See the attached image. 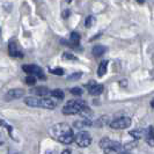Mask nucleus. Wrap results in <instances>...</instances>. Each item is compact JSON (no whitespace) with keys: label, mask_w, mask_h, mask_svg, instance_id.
I'll list each match as a JSON object with an SVG mask.
<instances>
[{"label":"nucleus","mask_w":154,"mask_h":154,"mask_svg":"<svg viewBox=\"0 0 154 154\" xmlns=\"http://www.w3.org/2000/svg\"><path fill=\"white\" fill-rule=\"evenodd\" d=\"M66 1H67V2H71V1H72V0H66Z\"/></svg>","instance_id":"nucleus-30"},{"label":"nucleus","mask_w":154,"mask_h":154,"mask_svg":"<svg viewBox=\"0 0 154 154\" xmlns=\"http://www.w3.org/2000/svg\"><path fill=\"white\" fill-rule=\"evenodd\" d=\"M137 1H138L139 4H143V2H144V1H145V0H137Z\"/></svg>","instance_id":"nucleus-29"},{"label":"nucleus","mask_w":154,"mask_h":154,"mask_svg":"<svg viewBox=\"0 0 154 154\" xmlns=\"http://www.w3.org/2000/svg\"><path fill=\"white\" fill-rule=\"evenodd\" d=\"M144 136H145V140L146 143L151 147H154V128L153 126H148L145 132H144Z\"/></svg>","instance_id":"nucleus-11"},{"label":"nucleus","mask_w":154,"mask_h":154,"mask_svg":"<svg viewBox=\"0 0 154 154\" xmlns=\"http://www.w3.org/2000/svg\"><path fill=\"white\" fill-rule=\"evenodd\" d=\"M50 72L52 73V74H54V75H63L64 74V69H50Z\"/></svg>","instance_id":"nucleus-22"},{"label":"nucleus","mask_w":154,"mask_h":154,"mask_svg":"<svg viewBox=\"0 0 154 154\" xmlns=\"http://www.w3.org/2000/svg\"><path fill=\"white\" fill-rule=\"evenodd\" d=\"M8 52L11 57H14V58H23L22 51L19 49L16 41H11L8 43Z\"/></svg>","instance_id":"nucleus-9"},{"label":"nucleus","mask_w":154,"mask_h":154,"mask_svg":"<svg viewBox=\"0 0 154 154\" xmlns=\"http://www.w3.org/2000/svg\"><path fill=\"white\" fill-rule=\"evenodd\" d=\"M77 129H85V128H87V126H92L93 123L91 119H87V118H85V119H80V121H77V122H74V124H73Z\"/></svg>","instance_id":"nucleus-12"},{"label":"nucleus","mask_w":154,"mask_h":154,"mask_svg":"<svg viewBox=\"0 0 154 154\" xmlns=\"http://www.w3.org/2000/svg\"><path fill=\"white\" fill-rule=\"evenodd\" d=\"M63 58H64L65 60H77V57H75L74 54H67V52H65V54H63Z\"/></svg>","instance_id":"nucleus-20"},{"label":"nucleus","mask_w":154,"mask_h":154,"mask_svg":"<svg viewBox=\"0 0 154 154\" xmlns=\"http://www.w3.org/2000/svg\"><path fill=\"white\" fill-rule=\"evenodd\" d=\"M107 69H108V62L107 60H102L100 63V65H99V69H97V75L103 77L107 73Z\"/></svg>","instance_id":"nucleus-15"},{"label":"nucleus","mask_w":154,"mask_h":154,"mask_svg":"<svg viewBox=\"0 0 154 154\" xmlns=\"http://www.w3.org/2000/svg\"><path fill=\"white\" fill-rule=\"evenodd\" d=\"M50 94H51V96H52V97H54L56 100H58V101L64 100V97H65L64 92H63L62 89H54V91H52Z\"/></svg>","instance_id":"nucleus-17"},{"label":"nucleus","mask_w":154,"mask_h":154,"mask_svg":"<svg viewBox=\"0 0 154 154\" xmlns=\"http://www.w3.org/2000/svg\"><path fill=\"white\" fill-rule=\"evenodd\" d=\"M74 140H75L78 146L82 147V148L88 147L92 144V137H91V134L87 131H80L77 136H75V139H74Z\"/></svg>","instance_id":"nucleus-6"},{"label":"nucleus","mask_w":154,"mask_h":154,"mask_svg":"<svg viewBox=\"0 0 154 154\" xmlns=\"http://www.w3.org/2000/svg\"><path fill=\"white\" fill-rule=\"evenodd\" d=\"M69 15V12L67 11V12H64V14H63V16H64V19H66V16Z\"/></svg>","instance_id":"nucleus-27"},{"label":"nucleus","mask_w":154,"mask_h":154,"mask_svg":"<svg viewBox=\"0 0 154 154\" xmlns=\"http://www.w3.org/2000/svg\"><path fill=\"white\" fill-rule=\"evenodd\" d=\"M24 103L31 108H43L48 110H52L57 107L56 101L48 99V97H39V96H29L24 99Z\"/></svg>","instance_id":"nucleus-2"},{"label":"nucleus","mask_w":154,"mask_h":154,"mask_svg":"<svg viewBox=\"0 0 154 154\" xmlns=\"http://www.w3.org/2000/svg\"><path fill=\"white\" fill-rule=\"evenodd\" d=\"M94 22H95V20H94V17H93L92 15L87 16L85 20V26L87 27V28H91L93 24H94Z\"/></svg>","instance_id":"nucleus-19"},{"label":"nucleus","mask_w":154,"mask_h":154,"mask_svg":"<svg viewBox=\"0 0 154 154\" xmlns=\"http://www.w3.org/2000/svg\"><path fill=\"white\" fill-rule=\"evenodd\" d=\"M24 81H26L27 85L34 86L36 84V77H35V75H27L26 79H24Z\"/></svg>","instance_id":"nucleus-18"},{"label":"nucleus","mask_w":154,"mask_h":154,"mask_svg":"<svg viewBox=\"0 0 154 154\" xmlns=\"http://www.w3.org/2000/svg\"><path fill=\"white\" fill-rule=\"evenodd\" d=\"M22 69L26 73H28V75H35V77L39 78L42 80L45 79V75L43 73V69H41L39 66H37V65H24L22 67Z\"/></svg>","instance_id":"nucleus-7"},{"label":"nucleus","mask_w":154,"mask_h":154,"mask_svg":"<svg viewBox=\"0 0 154 154\" xmlns=\"http://www.w3.org/2000/svg\"><path fill=\"white\" fill-rule=\"evenodd\" d=\"M71 93H72L73 95L80 96V95H82V89L79 88V87H73V88H71Z\"/></svg>","instance_id":"nucleus-21"},{"label":"nucleus","mask_w":154,"mask_h":154,"mask_svg":"<svg viewBox=\"0 0 154 154\" xmlns=\"http://www.w3.org/2000/svg\"><path fill=\"white\" fill-rule=\"evenodd\" d=\"M60 154H71V151H69V149H65V151H63Z\"/></svg>","instance_id":"nucleus-26"},{"label":"nucleus","mask_w":154,"mask_h":154,"mask_svg":"<svg viewBox=\"0 0 154 154\" xmlns=\"http://www.w3.org/2000/svg\"><path fill=\"white\" fill-rule=\"evenodd\" d=\"M100 147L104 151L106 154H118L123 148H122V145L118 143V141H115V140H111L109 138H102L100 141Z\"/></svg>","instance_id":"nucleus-4"},{"label":"nucleus","mask_w":154,"mask_h":154,"mask_svg":"<svg viewBox=\"0 0 154 154\" xmlns=\"http://www.w3.org/2000/svg\"><path fill=\"white\" fill-rule=\"evenodd\" d=\"M22 96H24V91L20 89V88H14V89H11L6 93L5 95V100L11 101V100H16V99H21Z\"/></svg>","instance_id":"nucleus-10"},{"label":"nucleus","mask_w":154,"mask_h":154,"mask_svg":"<svg viewBox=\"0 0 154 154\" xmlns=\"http://www.w3.org/2000/svg\"><path fill=\"white\" fill-rule=\"evenodd\" d=\"M151 106H152V108H154V99H153V101L151 102Z\"/></svg>","instance_id":"nucleus-28"},{"label":"nucleus","mask_w":154,"mask_h":154,"mask_svg":"<svg viewBox=\"0 0 154 154\" xmlns=\"http://www.w3.org/2000/svg\"><path fill=\"white\" fill-rule=\"evenodd\" d=\"M106 51H107V49H106V46H103V45H95L92 50L93 54H94L95 57H100V56H102Z\"/></svg>","instance_id":"nucleus-16"},{"label":"nucleus","mask_w":154,"mask_h":154,"mask_svg":"<svg viewBox=\"0 0 154 154\" xmlns=\"http://www.w3.org/2000/svg\"><path fill=\"white\" fill-rule=\"evenodd\" d=\"M50 134L54 137L56 140H58L62 144L69 145L74 141L75 136L73 133V130L71 129L69 124L66 123H58L54 124V126L50 129Z\"/></svg>","instance_id":"nucleus-1"},{"label":"nucleus","mask_w":154,"mask_h":154,"mask_svg":"<svg viewBox=\"0 0 154 154\" xmlns=\"http://www.w3.org/2000/svg\"><path fill=\"white\" fill-rule=\"evenodd\" d=\"M132 124V121L130 117L128 116H123V117H118L114 119L112 122H110V128L114 129V130H124V129H128L130 128Z\"/></svg>","instance_id":"nucleus-5"},{"label":"nucleus","mask_w":154,"mask_h":154,"mask_svg":"<svg viewBox=\"0 0 154 154\" xmlns=\"http://www.w3.org/2000/svg\"><path fill=\"white\" fill-rule=\"evenodd\" d=\"M81 75H82L81 72H75V73H73V74L69 75L67 79H69V80H77V79H79V78H81Z\"/></svg>","instance_id":"nucleus-23"},{"label":"nucleus","mask_w":154,"mask_h":154,"mask_svg":"<svg viewBox=\"0 0 154 154\" xmlns=\"http://www.w3.org/2000/svg\"><path fill=\"white\" fill-rule=\"evenodd\" d=\"M86 107H88V106L86 104L85 101L82 100L69 101L63 107V114L64 115H77V114H81Z\"/></svg>","instance_id":"nucleus-3"},{"label":"nucleus","mask_w":154,"mask_h":154,"mask_svg":"<svg viewBox=\"0 0 154 154\" xmlns=\"http://www.w3.org/2000/svg\"><path fill=\"white\" fill-rule=\"evenodd\" d=\"M31 92L34 93V94H36V95H38L39 97H45L46 95H49V88H46V87H36V88H34Z\"/></svg>","instance_id":"nucleus-13"},{"label":"nucleus","mask_w":154,"mask_h":154,"mask_svg":"<svg viewBox=\"0 0 154 154\" xmlns=\"http://www.w3.org/2000/svg\"><path fill=\"white\" fill-rule=\"evenodd\" d=\"M0 125H2V126H5V128H6V129H7V130H8V132H9L11 134H12V131H13V128H12L11 125H8V124L6 123V122H5V121H1V119H0Z\"/></svg>","instance_id":"nucleus-24"},{"label":"nucleus","mask_w":154,"mask_h":154,"mask_svg":"<svg viewBox=\"0 0 154 154\" xmlns=\"http://www.w3.org/2000/svg\"><path fill=\"white\" fill-rule=\"evenodd\" d=\"M118 154H130V152H129L128 149H124V148H123V149H122V151H121Z\"/></svg>","instance_id":"nucleus-25"},{"label":"nucleus","mask_w":154,"mask_h":154,"mask_svg":"<svg viewBox=\"0 0 154 154\" xmlns=\"http://www.w3.org/2000/svg\"><path fill=\"white\" fill-rule=\"evenodd\" d=\"M69 44L71 46H78L80 44V35L75 32V31H73V32H71V36H69Z\"/></svg>","instance_id":"nucleus-14"},{"label":"nucleus","mask_w":154,"mask_h":154,"mask_svg":"<svg viewBox=\"0 0 154 154\" xmlns=\"http://www.w3.org/2000/svg\"><path fill=\"white\" fill-rule=\"evenodd\" d=\"M86 87H87V89H88V93H89L91 95H93V96L101 95L102 92H103V89H104L103 85L96 84L95 81H91L89 84H87V85H86Z\"/></svg>","instance_id":"nucleus-8"}]
</instances>
